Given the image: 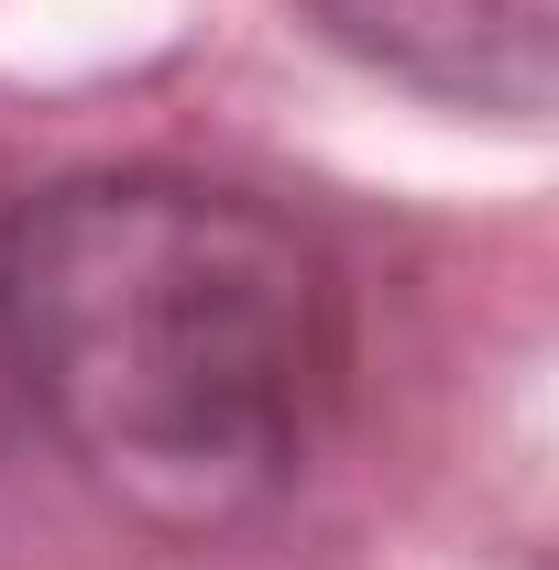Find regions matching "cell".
Here are the masks:
<instances>
[{"label":"cell","mask_w":559,"mask_h":570,"mask_svg":"<svg viewBox=\"0 0 559 570\" xmlns=\"http://www.w3.org/2000/svg\"><path fill=\"white\" fill-rule=\"evenodd\" d=\"M0 384L154 527L275 504L351 384L318 230L187 165H99L0 209Z\"/></svg>","instance_id":"cell-1"},{"label":"cell","mask_w":559,"mask_h":570,"mask_svg":"<svg viewBox=\"0 0 559 570\" xmlns=\"http://www.w3.org/2000/svg\"><path fill=\"white\" fill-rule=\"evenodd\" d=\"M296 11L373 77L450 110L538 121L559 88V0H296Z\"/></svg>","instance_id":"cell-2"}]
</instances>
